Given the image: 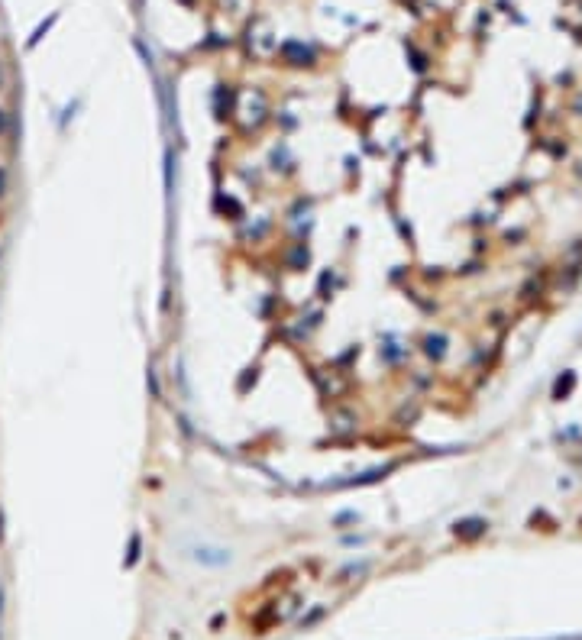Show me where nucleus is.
Wrapping results in <instances>:
<instances>
[{
    "mask_svg": "<svg viewBox=\"0 0 582 640\" xmlns=\"http://www.w3.org/2000/svg\"><path fill=\"white\" fill-rule=\"evenodd\" d=\"M314 381H317V389H321V395L333 398V401L350 391V379L343 372H337V369H314Z\"/></svg>",
    "mask_w": 582,
    "mask_h": 640,
    "instance_id": "obj_1",
    "label": "nucleus"
},
{
    "mask_svg": "<svg viewBox=\"0 0 582 640\" xmlns=\"http://www.w3.org/2000/svg\"><path fill=\"white\" fill-rule=\"evenodd\" d=\"M327 427L333 437H352L360 430V414H352L350 408H337V411H330Z\"/></svg>",
    "mask_w": 582,
    "mask_h": 640,
    "instance_id": "obj_2",
    "label": "nucleus"
},
{
    "mask_svg": "<svg viewBox=\"0 0 582 640\" xmlns=\"http://www.w3.org/2000/svg\"><path fill=\"white\" fill-rule=\"evenodd\" d=\"M278 55H282L288 65H295V69H311V65L317 61L314 49L304 46V42H285V46L278 49Z\"/></svg>",
    "mask_w": 582,
    "mask_h": 640,
    "instance_id": "obj_3",
    "label": "nucleus"
},
{
    "mask_svg": "<svg viewBox=\"0 0 582 640\" xmlns=\"http://www.w3.org/2000/svg\"><path fill=\"white\" fill-rule=\"evenodd\" d=\"M424 350H427V356L440 359L446 352V340L444 336H427V340H424Z\"/></svg>",
    "mask_w": 582,
    "mask_h": 640,
    "instance_id": "obj_4",
    "label": "nucleus"
},
{
    "mask_svg": "<svg viewBox=\"0 0 582 640\" xmlns=\"http://www.w3.org/2000/svg\"><path fill=\"white\" fill-rule=\"evenodd\" d=\"M485 524L482 521H466V524H456V533H463V537H475V533H482Z\"/></svg>",
    "mask_w": 582,
    "mask_h": 640,
    "instance_id": "obj_5",
    "label": "nucleus"
},
{
    "mask_svg": "<svg viewBox=\"0 0 582 640\" xmlns=\"http://www.w3.org/2000/svg\"><path fill=\"white\" fill-rule=\"evenodd\" d=\"M7 191H10V178H7V172L0 168V201L7 198Z\"/></svg>",
    "mask_w": 582,
    "mask_h": 640,
    "instance_id": "obj_6",
    "label": "nucleus"
},
{
    "mask_svg": "<svg viewBox=\"0 0 582 640\" xmlns=\"http://www.w3.org/2000/svg\"><path fill=\"white\" fill-rule=\"evenodd\" d=\"M4 133H7V114L0 110V136H4Z\"/></svg>",
    "mask_w": 582,
    "mask_h": 640,
    "instance_id": "obj_7",
    "label": "nucleus"
},
{
    "mask_svg": "<svg viewBox=\"0 0 582 640\" xmlns=\"http://www.w3.org/2000/svg\"><path fill=\"white\" fill-rule=\"evenodd\" d=\"M4 84H7V69H4V61H0V91H4Z\"/></svg>",
    "mask_w": 582,
    "mask_h": 640,
    "instance_id": "obj_8",
    "label": "nucleus"
}]
</instances>
